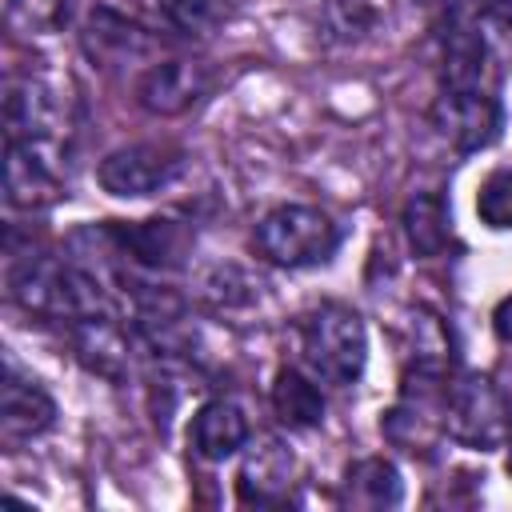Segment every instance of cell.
<instances>
[{"label": "cell", "mask_w": 512, "mask_h": 512, "mask_svg": "<svg viewBox=\"0 0 512 512\" xmlns=\"http://www.w3.org/2000/svg\"><path fill=\"white\" fill-rule=\"evenodd\" d=\"M72 352L88 372L120 384L132 372L136 336L124 324H116V316H88L72 324Z\"/></svg>", "instance_id": "cell-11"}, {"label": "cell", "mask_w": 512, "mask_h": 512, "mask_svg": "<svg viewBox=\"0 0 512 512\" xmlns=\"http://www.w3.org/2000/svg\"><path fill=\"white\" fill-rule=\"evenodd\" d=\"M404 500V480H400V468L384 456H364V460H352L344 468V480H340V504L348 508H368V512H380V508H396Z\"/></svg>", "instance_id": "cell-17"}, {"label": "cell", "mask_w": 512, "mask_h": 512, "mask_svg": "<svg viewBox=\"0 0 512 512\" xmlns=\"http://www.w3.org/2000/svg\"><path fill=\"white\" fill-rule=\"evenodd\" d=\"M432 128L456 148V152H480L496 144L504 108L492 96V88H444L432 100Z\"/></svg>", "instance_id": "cell-7"}, {"label": "cell", "mask_w": 512, "mask_h": 512, "mask_svg": "<svg viewBox=\"0 0 512 512\" xmlns=\"http://www.w3.org/2000/svg\"><path fill=\"white\" fill-rule=\"evenodd\" d=\"M380 432L404 452H428L436 440V424L424 412V404H416V400H400L396 408H388L380 420Z\"/></svg>", "instance_id": "cell-20"}, {"label": "cell", "mask_w": 512, "mask_h": 512, "mask_svg": "<svg viewBox=\"0 0 512 512\" xmlns=\"http://www.w3.org/2000/svg\"><path fill=\"white\" fill-rule=\"evenodd\" d=\"M272 412L280 424L308 432V428H320V420H324V396H320L316 380L304 376L300 368H280L272 380Z\"/></svg>", "instance_id": "cell-19"}, {"label": "cell", "mask_w": 512, "mask_h": 512, "mask_svg": "<svg viewBox=\"0 0 512 512\" xmlns=\"http://www.w3.org/2000/svg\"><path fill=\"white\" fill-rule=\"evenodd\" d=\"M80 36H84V52L96 64H108V68L112 64H136L156 48V40L136 20H128L112 8H92Z\"/></svg>", "instance_id": "cell-14"}, {"label": "cell", "mask_w": 512, "mask_h": 512, "mask_svg": "<svg viewBox=\"0 0 512 512\" xmlns=\"http://www.w3.org/2000/svg\"><path fill=\"white\" fill-rule=\"evenodd\" d=\"M52 424H56V400L8 360L4 384H0V440L28 444V440L44 436Z\"/></svg>", "instance_id": "cell-10"}, {"label": "cell", "mask_w": 512, "mask_h": 512, "mask_svg": "<svg viewBox=\"0 0 512 512\" xmlns=\"http://www.w3.org/2000/svg\"><path fill=\"white\" fill-rule=\"evenodd\" d=\"M256 252L276 268H312L332 260L340 248V228L328 212L312 204H280L256 224Z\"/></svg>", "instance_id": "cell-4"}, {"label": "cell", "mask_w": 512, "mask_h": 512, "mask_svg": "<svg viewBox=\"0 0 512 512\" xmlns=\"http://www.w3.org/2000/svg\"><path fill=\"white\" fill-rule=\"evenodd\" d=\"M508 476H512V448H508Z\"/></svg>", "instance_id": "cell-26"}, {"label": "cell", "mask_w": 512, "mask_h": 512, "mask_svg": "<svg viewBox=\"0 0 512 512\" xmlns=\"http://www.w3.org/2000/svg\"><path fill=\"white\" fill-rule=\"evenodd\" d=\"M4 200L20 212H40L60 200V180L36 156V144L8 140L4 144Z\"/></svg>", "instance_id": "cell-13"}, {"label": "cell", "mask_w": 512, "mask_h": 512, "mask_svg": "<svg viewBox=\"0 0 512 512\" xmlns=\"http://www.w3.org/2000/svg\"><path fill=\"white\" fill-rule=\"evenodd\" d=\"M404 236H408V248L420 256V260H436L448 252L452 244V220H448V208L436 192H416L408 196L404 204Z\"/></svg>", "instance_id": "cell-18"}, {"label": "cell", "mask_w": 512, "mask_h": 512, "mask_svg": "<svg viewBox=\"0 0 512 512\" xmlns=\"http://www.w3.org/2000/svg\"><path fill=\"white\" fill-rule=\"evenodd\" d=\"M300 352H304V364L320 380H328L336 388L356 384L364 372V360H368V332H364L360 312H352L348 304H336V300L312 308L300 320Z\"/></svg>", "instance_id": "cell-2"}, {"label": "cell", "mask_w": 512, "mask_h": 512, "mask_svg": "<svg viewBox=\"0 0 512 512\" xmlns=\"http://www.w3.org/2000/svg\"><path fill=\"white\" fill-rule=\"evenodd\" d=\"M436 4H460V0H436Z\"/></svg>", "instance_id": "cell-27"}, {"label": "cell", "mask_w": 512, "mask_h": 512, "mask_svg": "<svg viewBox=\"0 0 512 512\" xmlns=\"http://www.w3.org/2000/svg\"><path fill=\"white\" fill-rule=\"evenodd\" d=\"M156 12L180 36H208L224 20V0H156Z\"/></svg>", "instance_id": "cell-21"}, {"label": "cell", "mask_w": 512, "mask_h": 512, "mask_svg": "<svg viewBox=\"0 0 512 512\" xmlns=\"http://www.w3.org/2000/svg\"><path fill=\"white\" fill-rule=\"evenodd\" d=\"M8 296L44 320H88V316H112V300L104 284L76 264H60L48 256H16L8 252Z\"/></svg>", "instance_id": "cell-1"}, {"label": "cell", "mask_w": 512, "mask_h": 512, "mask_svg": "<svg viewBox=\"0 0 512 512\" xmlns=\"http://www.w3.org/2000/svg\"><path fill=\"white\" fill-rule=\"evenodd\" d=\"M292 476H296V456L284 440L276 436H264L248 448L240 472H236V496L240 504H256V508H268V504H280L288 500V488H292Z\"/></svg>", "instance_id": "cell-12"}, {"label": "cell", "mask_w": 512, "mask_h": 512, "mask_svg": "<svg viewBox=\"0 0 512 512\" xmlns=\"http://www.w3.org/2000/svg\"><path fill=\"white\" fill-rule=\"evenodd\" d=\"M476 212L496 232L512 228V172L508 168H496L492 176H484V184L476 192Z\"/></svg>", "instance_id": "cell-23"}, {"label": "cell", "mask_w": 512, "mask_h": 512, "mask_svg": "<svg viewBox=\"0 0 512 512\" xmlns=\"http://www.w3.org/2000/svg\"><path fill=\"white\" fill-rule=\"evenodd\" d=\"M180 172H184V152L180 148H172V144H128V148H116L100 160L96 180L108 196L140 200V196H152V192L176 184Z\"/></svg>", "instance_id": "cell-5"}, {"label": "cell", "mask_w": 512, "mask_h": 512, "mask_svg": "<svg viewBox=\"0 0 512 512\" xmlns=\"http://www.w3.org/2000/svg\"><path fill=\"white\" fill-rule=\"evenodd\" d=\"M188 440L200 460H228L248 444V416L232 400H208L196 408Z\"/></svg>", "instance_id": "cell-15"}, {"label": "cell", "mask_w": 512, "mask_h": 512, "mask_svg": "<svg viewBox=\"0 0 512 512\" xmlns=\"http://www.w3.org/2000/svg\"><path fill=\"white\" fill-rule=\"evenodd\" d=\"M380 12L368 0H328L324 4V32L336 44H352L376 28Z\"/></svg>", "instance_id": "cell-22"}, {"label": "cell", "mask_w": 512, "mask_h": 512, "mask_svg": "<svg viewBox=\"0 0 512 512\" xmlns=\"http://www.w3.org/2000/svg\"><path fill=\"white\" fill-rule=\"evenodd\" d=\"M212 88V72L200 60H160L136 80V100L152 116H180Z\"/></svg>", "instance_id": "cell-8"}, {"label": "cell", "mask_w": 512, "mask_h": 512, "mask_svg": "<svg viewBox=\"0 0 512 512\" xmlns=\"http://www.w3.org/2000/svg\"><path fill=\"white\" fill-rule=\"evenodd\" d=\"M440 84L444 88H492L488 40L460 8H452L440 28Z\"/></svg>", "instance_id": "cell-9"}, {"label": "cell", "mask_w": 512, "mask_h": 512, "mask_svg": "<svg viewBox=\"0 0 512 512\" xmlns=\"http://www.w3.org/2000/svg\"><path fill=\"white\" fill-rule=\"evenodd\" d=\"M496 332H500L504 340H512V296L496 308Z\"/></svg>", "instance_id": "cell-24"}, {"label": "cell", "mask_w": 512, "mask_h": 512, "mask_svg": "<svg viewBox=\"0 0 512 512\" xmlns=\"http://www.w3.org/2000/svg\"><path fill=\"white\" fill-rule=\"evenodd\" d=\"M104 236L116 256L148 268V272H176L192 256V228L172 220V216H152V220H108Z\"/></svg>", "instance_id": "cell-6"}, {"label": "cell", "mask_w": 512, "mask_h": 512, "mask_svg": "<svg viewBox=\"0 0 512 512\" xmlns=\"http://www.w3.org/2000/svg\"><path fill=\"white\" fill-rule=\"evenodd\" d=\"M60 108L56 96L40 84V80H12L8 96H4V124H8V140H48L56 132Z\"/></svg>", "instance_id": "cell-16"}, {"label": "cell", "mask_w": 512, "mask_h": 512, "mask_svg": "<svg viewBox=\"0 0 512 512\" xmlns=\"http://www.w3.org/2000/svg\"><path fill=\"white\" fill-rule=\"evenodd\" d=\"M480 4H484L500 24H508V28H512V0H480Z\"/></svg>", "instance_id": "cell-25"}, {"label": "cell", "mask_w": 512, "mask_h": 512, "mask_svg": "<svg viewBox=\"0 0 512 512\" xmlns=\"http://www.w3.org/2000/svg\"><path fill=\"white\" fill-rule=\"evenodd\" d=\"M444 432L472 452H496L512 440V396L484 372H464L444 396Z\"/></svg>", "instance_id": "cell-3"}]
</instances>
